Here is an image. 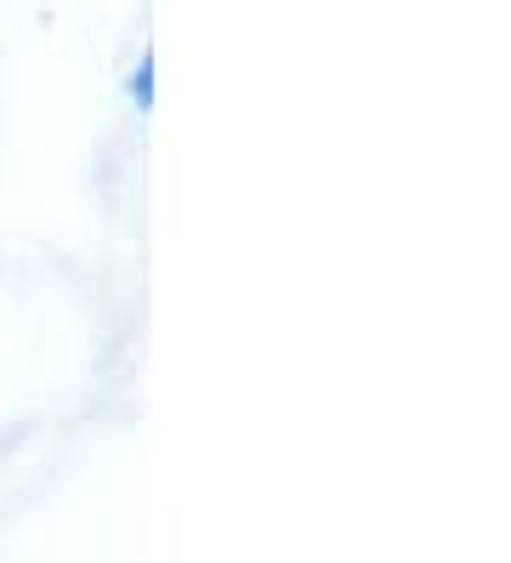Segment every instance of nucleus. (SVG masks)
<instances>
[{"mask_svg": "<svg viewBox=\"0 0 511 563\" xmlns=\"http://www.w3.org/2000/svg\"><path fill=\"white\" fill-rule=\"evenodd\" d=\"M125 91H131V109H136V114L154 109V57H148V52L136 57V69H131V86H125Z\"/></svg>", "mask_w": 511, "mask_h": 563, "instance_id": "obj_1", "label": "nucleus"}]
</instances>
